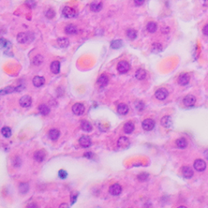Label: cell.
Wrapping results in <instances>:
<instances>
[{
  "label": "cell",
  "mask_w": 208,
  "mask_h": 208,
  "mask_svg": "<svg viewBox=\"0 0 208 208\" xmlns=\"http://www.w3.org/2000/svg\"><path fill=\"white\" fill-rule=\"evenodd\" d=\"M33 39V36L30 33H20L17 35V41L19 43L24 44L31 41Z\"/></svg>",
  "instance_id": "6da1fadb"
},
{
  "label": "cell",
  "mask_w": 208,
  "mask_h": 208,
  "mask_svg": "<svg viewBox=\"0 0 208 208\" xmlns=\"http://www.w3.org/2000/svg\"><path fill=\"white\" fill-rule=\"evenodd\" d=\"M129 69H130V64L128 63L127 61L123 60V61H120V62L118 63L117 70L120 73L124 74V73H128L129 71Z\"/></svg>",
  "instance_id": "7a4b0ae2"
},
{
  "label": "cell",
  "mask_w": 208,
  "mask_h": 208,
  "mask_svg": "<svg viewBox=\"0 0 208 208\" xmlns=\"http://www.w3.org/2000/svg\"><path fill=\"white\" fill-rule=\"evenodd\" d=\"M155 122L152 119H145L141 123V126L145 131H151L154 128Z\"/></svg>",
  "instance_id": "3957f363"
},
{
  "label": "cell",
  "mask_w": 208,
  "mask_h": 208,
  "mask_svg": "<svg viewBox=\"0 0 208 208\" xmlns=\"http://www.w3.org/2000/svg\"><path fill=\"white\" fill-rule=\"evenodd\" d=\"M154 96L158 100H164L166 99L168 96V91L165 88H160L154 93Z\"/></svg>",
  "instance_id": "277c9868"
},
{
  "label": "cell",
  "mask_w": 208,
  "mask_h": 208,
  "mask_svg": "<svg viewBox=\"0 0 208 208\" xmlns=\"http://www.w3.org/2000/svg\"><path fill=\"white\" fill-rule=\"evenodd\" d=\"M194 167L196 171L198 172H203L204 170L207 167V163H205V161L201 159V158H198L196 159L194 163Z\"/></svg>",
  "instance_id": "5b68a950"
},
{
  "label": "cell",
  "mask_w": 208,
  "mask_h": 208,
  "mask_svg": "<svg viewBox=\"0 0 208 208\" xmlns=\"http://www.w3.org/2000/svg\"><path fill=\"white\" fill-rule=\"evenodd\" d=\"M63 16L66 18H73L77 16L76 10L70 7H65L63 9Z\"/></svg>",
  "instance_id": "8992f818"
},
{
  "label": "cell",
  "mask_w": 208,
  "mask_h": 208,
  "mask_svg": "<svg viewBox=\"0 0 208 208\" xmlns=\"http://www.w3.org/2000/svg\"><path fill=\"white\" fill-rule=\"evenodd\" d=\"M109 192H110L111 194L113 195V196H118V195L120 194L121 192H122V187L119 184H114L112 186H110Z\"/></svg>",
  "instance_id": "52a82bcc"
},
{
  "label": "cell",
  "mask_w": 208,
  "mask_h": 208,
  "mask_svg": "<svg viewBox=\"0 0 208 208\" xmlns=\"http://www.w3.org/2000/svg\"><path fill=\"white\" fill-rule=\"evenodd\" d=\"M21 87L19 86V87H12V86H8V87H5L4 89L1 90H0V95H5V94H12V93H14L16 91H20L21 90Z\"/></svg>",
  "instance_id": "ba28073f"
},
{
  "label": "cell",
  "mask_w": 208,
  "mask_h": 208,
  "mask_svg": "<svg viewBox=\"0 0 208 208\" xmlns=\"http://www.w3.org/2000/svg\"><path fill=\"white\" fill-rule=\"evenodd\" d=\"M73 112L77 116H82L85 112V107L82 103H76L73 106Z\"/></svg>",
  "instance_id": "9c48e42d"
},
{
  "label": "cell",
  "mask_w": 208,
  "mask_h": 208,
  "mask_svg": "<svg viewBox=\"0 0 208 208\" xmlns=\"http://www.w3.org/2000/svg\"><path fill=\"white\" fill-rule=\"evenodd\" d=\"M117 145L119 148H120V149H126L129 146L130 142L126 137H120L118 140Z\"/></svg>",
  "instance_id": "30bf717a"
},
{
  "label": "cell",
  "mask_w": 208,
  "mask_h": 208,
  "mask_svg": "<svg viewBox=\"0 0 208 208\" xmlns=\"http://www.w3.org/2000/svg\"><path fill=\"white\" fill-rule=\"evenodd\" d=\"M196 103V98L194 95L193 94H188L186 95V97L183 99V103L185 104L187 107H191L194 106Z\"/></svg>",
  "instance_id": "8fae6325"
},
{
  "label": "cell",
  "mask_w": 208,
  "mask_h": 208,
  "mask_svg": "<svg viewBox=\"0 0 208 208\" xmlns=\"http://www.w3.org/2000/svg\"><path fill=\"white\" fill-rule=\"evenodd\" d=\"M19 103L22 107H29L32 104L31 97L29 96V95H24V96H23L22 98H20Z\"/></svg>",
  "instance_id": "7c38bea8"
},
{
  "label": "cell",
  "mask_w": 208,
  "mask_h": 208,
  "mask_svg": "<svg viewBox=\"0 0 208 208\" xmlns=\"http://www.w3.org/2000/svg\"><path fill=\"white\" fill-rule=\"evenodd\" d=\"M178 84L180 86H186L190 82V76L187 73H181L178 77Z\"/></svg>",
  "instance_id": "4fadbf2b"
},
{
  "label": "cell",
  "mask_w": 208,
  "mask_h": 208,
  "mask_svg": "<svg viewBox=\"0 0 208 208\" xmlns=\"http://www.w3.org/2000/svg\"><path fill=\"white\" fill-rule=\"evenodd\" d=\"M160 124H161L162 126L166 128H171L172 125V117H171L170 116H163V117L161 119V120H160Z\"/></svg>",
  "instance_id": "5bb4252c"
},
{
  "label": "cell",
  "mask_w": 208,
  "mask_h": 208,
  "mask_svg": "<svg viewBox=\"0 0 208 208\" xmlns=\"http://www.w3.org/2000/svg\"><path fill=\"white\" fill-rule=\"evenodd\" d=\"M181 173H182L183 177H186L187 179H190L194 176V171L191 169V167H188V166H184L181 167Z\"/></svg>",
  "instance_id": "9a60e30c"
},
{
  "label": "cell",
  "mask_w": 208,
  "mask_h": 208,
  "mask_svg": "<svg viewBox=\"0 0 208 208\" xmlns=\"http://www.w3.org/2000/svg\"><path fill=\"white\" fill-rule=\"evenodd\" d=\"M79 143L83 148H88L91 145V140L88 136H83L79 139Z\"/></svg>",
  "instance_id": "2e32d148"
},
{
  "label": "cell",
  "mask_w": 208,
  "mask_h": 208,
  "mask_svg": "<svg viewBox=\"0 0 208 208\" xmlns=\"http://www.w3.org/2000/svg\"><path fill=\"white\" fill-rule=\"evenodd\" d=\"M50 71L54 74H58L60 72V63L59 61L55 60L53 61L50 64Z\"/></svg>",
  "instance_id": "e0dca14e"
},
{
  "label": "cell",
  "mask_w": 208,
  "mask_h": 208,
  "mask_svg": "<svg viewBox=\"0 0 208 208\" xmlns=\"http://www.w3.org/2000/svg\"><path fill=\"white\" fill-rule=\"evenodd\" d=\"M176 145H177L178 148L183 150L187 147L188 141H187V140H186L185 137H180V138H178V139L176 141Z\"/></svg>",
  "instance_id": "ac0fdd59"
},
{
  "label": "cell",
  "mask_w": 208,
  "mask_h": 208,
  "mask_svg": "<svg viewBox=\"0 0 208 208\" xmlns=\"http://www.w3.org/2000/svg\"><path fill=\"white\" fill-rule=\"evenodd\" d=\"M134 128H135V126H134V124L131 121L129 122H127L124 125V131L125 133L127 134H130L132 133L134 131Z\"/></svg>",
  "instance_id": "d6986e66"
},
{
  "label": "cell",
  "mask_w": 208,
  "mask_h": 208,
  "mask_svg": "<svg viewBox=\"0 0 208 208\" xmlns=\"http://www.w3.org/2000/svg\"><path fill=\"white\" fill-rule=\"evenodd\" d=\"M117 111L120 115L124 116V115H126L128 112V107L124 103L119 104L117 107Z\"/></svg>",
  "instance_id": "ffe728a7"
},
{
  "label": "cell",
  "mask_w": 208,
  "mask_h": 208,
  "mask_svg": "<svg viewBox=\"0 0 208 208\" xmlns=\"http://www.w3.org/2000/svg\"><path fill=\"white\" fill-rule=\"evenodd\" d=\"M108 82V77H107V75H105V74L101 75V76L99 77V79H98V84H99L101 87H104V86H107Z\"/></svg>",
  "instance_id": "44dd1931"
},
{
  "label": "cell",
  "mask_w": 208,
  "mask_h": 208,
  "mask_svg": "<svg viewBox=\"0 0 208 208\" xmlns=\"http://www.w3.org/2000/svg\"><path fill=\"white\" fill-rule=\"evenodd\" d=\"M46 158V153L43 150H38L35 152L34 154V159L36 160L37 162L38 163H41Z\"/></svg>",
  "instance_id": "7402d4cb"
},
{
  "label": "cell",
  "mask_w": 208,
  "mask_h": 208,
  "mask_svg": "<svg viewBox=\"0 0 208 208\" xmlns=\"http://www.w3.org/2000/svg\"><path fill=\"white\" fill-rule=\"evenodd\" d=\"M59 135H60V133L58 129H55V128H53V129H50V132H49V138L50 140L52 141H57L58 138L59 137Z\"/></svg>",
  "instance_id": "603a6c76"
},
{
  "label": "cell",
  "mask_w": 208,
  "mask_h": 208,
  "mask_svg": "<svg viewBox=\"0 0 208 208\" xmlns=\"http://www.w3.org/2000/svg\"><path fill=\"white\" fill-rule=\"evenodd\" d=\"M33 84L36 87H41L45 84V79L43 77L37 76L33 79Z\"/></svg>",
  "instance_id": "cb8c5ba5"
},
{
  "label": "cell",
  "mask_w": 208,
  "mask_h": 208,
  "mask_svg": "<svg viewBox=\"0 0 208 208\" xmlns=\"http://www.w3.org/2000/svg\"><path fill=\"white\" fill-rule=\"evenodd\" d=\"M64 31L67 34L73 35V34H76L77 33V28L73 24H68L64 29Z\"/></svg>",
  "instance_id": "d4e9b609"
},
{
  "label": "cell",
  "mask_w": 208,
  "mask_h": 208,
  "mask_svg": "<svg viewBox=\"0 0 208 208\" xmlns=\"http://www.w3.org/2000/svg\"><path fill=\"white\" fill-rule=\"evenodd\" d=\"M81 127L82 130H84L85 132H91L93 129L92 124L87 120H82L81 122Z\"/></svg>",
  "instance_id": "484cf974"
},
{
  "label": "cell",
  "mask_w": 208,
  "mask_h": 208,
  "mask_svg": "<svg viewBox=\"0 0 208 208\" xmlns=\"http://www.w3.org/2000/svg\"><path fill=\"white\" fill-rule=\"evenodd\" d=\"M102 8H103V4H102V3L93 2V3L90 4V10L92 12H98L101 11Z\"/></svg>",
  "instance_id": "4316f807"
},
{
  "label": "cell",
  "mask_w": 208,
  "mask_h": 208,
  "mask_svg": "<svg viewBox=\"0 0 208 208\" xmlns=\"http://www.w3.org/2000/svg\"><path fill=\"white\" fill-rule=\"evenodd\" d=\"M135 77L137 80H140V81L141 80H144L145 77H146V72H145L144 69H142V68H139V69L136 72Z\"/></svg>",
  "instance_id": "83f0119b"
},
{
  "label": "cell",
  "mask_w": 208,
  "mask_h": 208,
  "mask_svg": "<svg viewBox=\"0 0 208 208\" xmlns=\"http://www.w3.org/2000/svg\"><path fill=\"white\" fill-rule=\"evenodd\" d=\"M38 111L42 116H47L48 114L50 113V108L48 107V106H46L45 104H41L38 107Z\"/></svg>",
  "instance_id": "f1b7e54d"
},
{
  "label": "cell",
  "mask_w": 208,
  "mask_h": 208,
  "mask_svg": "<svg viewBox=\"0 0 208 208\" xmlns=\"http://www.w3.org/2000/svg\"><path fill=\"white\" fill-rule=\"evenodd\" d=\"M29 190V186L27 183H21L19 186V191L21 194H27L28 191Z\"/></svg>",
  "instance_id": "f546056e"
},
{
  "label": "cell",
  "mask_w": 208,
  "mask_h": 208,
  "mask_svg": "<svg viewBox=\"0 0 208 208\" xmlns=\"http://www.w3.org/2000/svg\"><path fill=\"white\" fill-rule=\"evenodd\" d=\"M58 44L60 47L62 48H65V47H68V45H69V41H68V38L66 37H61V38H59L58 39Z\"/></svg>",
  "instance_id": "4dcf8cb0"
},
{
  "label": "cell",
  "mask_w": 208,
  "mask_h": 208,
  "mask_svg": "<svg viewBox=\"0 0 208 208\" xmlns=\"http://www.w3.org/2000/svg\"><path fill=\"white\" fill-rule=\"evenodd\" d=\"M157 24L154 22H149L147 24V25H146V29H147V31L149 32V33H153L154 32L157 30Z\"/></svg>",
  "instance_id": "1f68e13d"
},
{
  "label": "cell",
  "mask_w": 208,
  "mask_h": 208,
  "mask_svg": "<svg viewBox=\"0 0 208 208\" xmlns=\"http://www.w3.org/2000/svg\"><path fill=\"white\" fill-rule=\"evenodd\" d=\"M127 36H128V37L129 39L134 40V39H136V37H137V33L135 29H129L127 30Z\"/></svg>",
  "instance_id": "d6a6232c"
},
{
  "label": "cell",
  "mask_w": 208,
  "mask_h": 208,
  "mask_svg": "<svg viewBox=\"0 0 208 208\" xmlns=\"http://www.w3.org/2000/svg\"><path fill=\"white\" fill-rule=\"evenodd\" d=\"M1 133H2V134H3V137H5L6 138H8V137H10L12 136V130H11V128H10L9 127H4V128H3L2 130H1Z\"/></svg>",
  "instance_id": "836d02e7"
},
{
  "label": "cell",
  "mask_w": 208,
  "mask_h": 208,
  "mask_svg": "<svg viewBox=\"0 0 208 208\" xmlns=\"http://www.w3.org/2000/svg\"><path fill=\"white\" fill-rule=\"evenodd\" d=\"M123 45V41L121 40H115L111 41V47L112 49H119Z\"/></svg>",
  "instance_id": "e575fe53"
},
{
  "label": "cell",
  "mask_w": 208,
  "mask_h": 208,
  "mask_svg": "<svg viewBox=\"0 0 208 208\" xmlns=\"http://www.w3.org/2000/svg\"><path fill=\"white\" fill-rule=\"evenodd\" d=\"M163 50V46L160 43H154L152 45V50L155 53H158Z\"/></svg>",
  "instance_id": "d590c367"
},
{
  "label": "cell",
  "mask_w": 208,
  "mask_h": 208,
  "mask_svg": "<svg viewBox=\"0 0 208 208\" xmlns=\"http://www.w3.org/2000/svg\"><path fill=\"white\" fill-rule=\"evenodd\" d=\"M33 63L37 65V66H39L40 64H41L42 62H43V57L41 56V55H37L34 57V59H33Z\"/></svg>",
  "instance_id": "8d00e7d4"
},
{
  "label": "cell",
  "mask_w": 208,
  "mask_h": 208,
  "mask_svg": "<svg viewBox=\"0 0 208 208\" xmlns=\"http://www.w3.org/2000/svg\"><path fill=\"white\" fill-rule=\"evenodd\" d=\"M10 46H11V43L7 40H6L4 38H0V47L7 48Z\"/></svg>",
  "instance_id": "74e56055"
},
{
  "label": "cell",
  "mask_w": 208,
  "mask_h": 208,
  "mask_svg": "<svg viewBox=\"0 0 208 208\" xmlns=\"http://www.w3.org/2000/svg\"><path fill=\"white\" fill-rule=\"evenodd\" d=\"M54 16H55V12H54V10L48 9L46 12V16L48 19H53Z\"/></svg>",
  "instance_id": "f35d334b"
},
{
  "label": "cell",
  "mask_w": 208,
  "mask_h": 208,
  "mask_svg": "<svg viewBox=\"0 0 208 208\" xmlns=\"http://www.w3.org/2000/svg\"><path fill=\"white\" fill-rule=\"evenodd\" d=\"M149 177V175L147 174V173H145V172H143V173H141L139 174L138 176H137V178H138V180L141 181H145L147 178Z\"/></svg>",
  "instance_id": "ab89813d"
},
{
  "label": "cell",
  "mask_w": 208,
  "mask_h": 208,
  "mask_svg": "<svg viewBox=\"0 0 208 208\" xmlns=\"http://www.w3.org/2000/svg\"><path fill=\"white\" fill-rule=\"evenodd\" d=\"M59 177L60 179H66L68 177V172L65 170H59Z\"/></svg>",
  "instance_id": "60d3db41"
},
{
  "label": "cell",
  "mask_w": 208,
  "mask_h": 208,
  "mask_svg": "<svg viewBox=\"0 0 208 208\" xmlns=\"http://www.w3.org/2000/svg\"><path fill=\"white\" fill-rule=\"evenodd\" d=\"M25 4L27 5L29 8H33L36 6V2L34 0H27L25 2Z\"/></svg>",
  "instance_id": "b9f144b4"
},
{
  "label": "cell",
  "mask_w": 208,
  "mask_h": 208,
  "mask_svg": "<svg viewBox=\"0 0 208 208\" xmlns=\"http://www.w3.org/2000/svg\"><path fill=\"white\" fill-rule=\"evenodd\" d=\"M136 107H137V110L141 111L142 109L144 108V103H143L142 102H137V103H136Z\"/></svg>",
  "instance_id": "7bdbcfd3"
},
{
  "label": "cell",
  "mask_w": 208,
  "mask_h": 208,
  "mask_svg": "<svg viewBox=\"0 0 208 208\" xmlns=\"http://www.w3.org/2000/svg\"><path fill=\"white\" fill-rule=\"evenodd\" d=\"M203 33L204 35L208 36V24H206L203 29Z\"/></svg>",
  "instance_id": "ee69618b"
},
{
  "label": "cell",
  "mask_w": 208,
  "mask_h": 208,
  "mask_svg": "<svg viewBox=\"0 0 208 208\" xmlns=\"http://www.w3.org/2000/svg\"><path fill=\"white\" fill-rule=\"evenodd\" d=\"M134 3L137 6H141L145 3V0H134Z\"/></svg>",
  "instance_id": "f6af8a7d"
},
{
  "label": "cell",
  "mask_w": 208,
  "mask_h": 208,
  "mask_svg": "<svg viewBox=\"0 0 208 208\" xmlns=\"http://www.w3.org/2000/svg\"><path fill=\"white\" fill-rule=\"evenodd\" d=\"M84 156L86 157V158H91L93 156H94L93 153H91V152H88V153H86V154H84Z\"/></svg>",
  "instance_id": "bcb514c9"
},
{
  "label": "cell",
  "mask_w": 208,
  "mask_h": 208,
  "mask_svg": "<svg viewBox=\"0 0 208 208\" xmlns=\"http://www.w3.org/2000/svg\"><path fill=\"white\" fill-rule=\"evenodd\" d=\"M161 31H162V33H167L168 32L170 31V29L168 27H163L161 29Z\"/></svg>",
  "instance_id": "7dc6e473"
},
{
  "label": "cell",
  "mask_w": 208,
  "mask_h": 208,
  "mask_svg": "<svg viewBox=\"0 0 208 208\" xmlns=\"http://www.w3.org/2000/svg\"><path fill=\"white\" fill-rule=\"evenodd\" d=\"M203 1V5L205 7H208V0H202Z\"/></svg>",
  "instance_id": "c3c4849f"
},
{
  "label": "cell",
  "mask_w": 208,
  "mask_h": 208,
  "mask_svg": "<svg viewBox=\"0 0 208 208\" xmlns=\"http://www.w3.org/2000/svg\"><path fill=\"white\" fill-rule=\"evenodd\" d=\"M68 207V205H67V204H63V205L60 206V207Z\"/></svg>",
  "instance_id": "681fc988"
},
{
  "label": "cell",
  "mask_w": 208,
  "mask_h": 208,
  "mask_svg": "<svg viewBox=\"0 0 208 208\" xmlns=\"http://www.w3.org/2000/svg\"><path fill=\"white\" fill-rule=\"evenodd\" d=\"M207 159H208V155H207Z\"/></svg>",
  "instance_id": "f907efd6"
}]
</instances>
